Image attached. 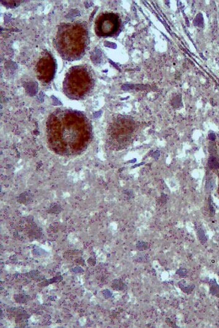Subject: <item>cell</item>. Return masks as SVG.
Listing matches in <instances>:
<instances>
[{"mask_svg":"<svg viewBox=\"0 0 219 328\" xmlns=\"http://www.w3.org/2000/svg\"><path fill=\"white\" fill-rule=\"evenodd\" d=\"M47 139L50 148L62 155L84 151L92 139L91 123L85 114L71 110H58L48 117Z\"/></svg>","mask_w":219,"mask_h":328,"instance_id":"1","label":"cell"},{"mask_svg":"<svg viewBox=\"0 0 219 328\" xmlns=\"http://www.w3.org/2000/svg\"><path fill=\"white\" fill-rule=\"evenodd\" d=\"M89 41L86 24L76 21L60 24L54 42L57 50L63 58L67 61H75L85 54Z\"/></svg>","mask_w":219,"mask_h":328,"instance_id":"2","label":"cell"},{"mask_svg":"<svg viewBox=\"0 0 219 328\" xmlns=\"http://www.w3.org/2000/svg\"><path fill=\"white\" fill-rule=\"evenodd\" d=\"M94 86V77L87 66H76L69 69L64 81V91L69 98L82 99Z\"/></svg>","mask_w":219,"mask_h":328,"instance_id":"3","label":"cell"},{"mask_svg":"<svg viewBox=\"0 0 219 328\" xmlns=\"http://www.w3.org/2000/svg\"><path fill=\"white\" fill-rule=\"evenodd\" d=\"M134 124L131 119L124 116L115 118L108 128L109 141L112 147L124 148L132 139Z\"/></svg>","mask_w":219,"mask_h":328,"instance_id":"4","label":"cell"},{"mask_svg":"<svg viewBox=\"0 0 219 328\" xmlns=\"http://www.w3.org/2000/svg\"><path fill=\"white\" fill-rule=\"evenodd\" d=\"M120 20L117 14L103 13L98 15L95 22V32L99 37L116 35L120 28Z\"/></svg>","mask_w":219,"mask_h":328,"instance_id":"5","label":"cell"},{"mask_svg":"<svg viewBox=\"0 0 219 328\" xmlns=\"http://www.w3.org/2000/svg\"><path fill=\"white\" fill-rule=\"evenodd\" d=\"M56 69V63L52 54L45 50L41 53L36 65V75L42 83H49L54 79Z\"/></svg>","mask_w":219,"mask_h":328,"instance_id":"6","label":"cell"},{"mask_svg":"<svg viewBox=\"0 0 219 328\" xmlns=\"http://www.w3.org/2000/svg\"><path fill=\"white\" fill-rule=\"evenodd\" d=\"M7 311L10 314L15 317L16 323H21L25 319H27L30 317L28 313L26 311L20 309L19 308H9Z\"/></svg>","mask_w":219,"mask_h":328,"instance_id":"7","label":"cell"},{"mask_svg":"<svg viewBox=\"0 0 219 328\" xmlns=\"http://www.w3.org/2000/svg\"><path fill=\"white\" fill-rule=\"evenodd\" d=\"M28 234L32 239H39V238H40L41 236L40 230L39 229L37 225L35 224H32L28 226Z\"/></svg>","mask_w":219,"mask_h":328,"instance_id":"8","label":"cell"},{"mask_svg":"<svg viewBox=\"0 0 219 328\" xmlns=\"http://www.w3.org/2000/svg\"><path fill=\"white\" fill-rule=\"evenodd\" d=\"M25 275L26 277L34 281H43L46 279L45 276H42V274H40V272L38 271L37 270H31V271L26 273Z\"/></svg>","mask_w":219,"mask_h":328,"instance_id":"9","label":"cell"},{"mask_svg":"<svg viewBox=\"0 0 219 328\" xmlns=\"http://www.w3.org/2000/svg\"><path fill=\"white\" fill-rule=\"evenodd\" d=\"M32 201V195L28 192H24L18 196V201L23 204H28Z\"/></svg>","mask_w":219,"mask_h":328,"instance_id":"10","label":"cell"},{"mask_svg":"<svg viewBox=\"0 0 219 328\" xmlns=\"http://www.w3.org/2000/svg\"><path fill=\"white\" fill-rule=\"evenodd\" d=\"M112 288L115 290L122 291L126 290V285L121 279H115L112 283Z\"/></svg>","mask_w":219,"mask_h":328,"instance_id":"11","label":"cell"},{"mask_svg":"<svg viewBox=\"0 0 219 328\" xmlns=\"http://www.w3.org/2000/svg\"><path fill=\"white\" fill-rule=\"evenodd\" d=\"M62 276H56V277H54L52 278H50V279H45L43 281H42L40 284H39V286L41 287H47L48 286L49 284H53V283H56V282H61V280H62Z\"/></svg>","mask_w":219,"mask_h":328,"instance_id":"12","label":"cell"},{"mask_svg":"<svg viewBox=\"0 0 219 328\" xmlns=\"http://www.w3.org/2000/svg\"><path fill=\"white\" fill-rule=\"evenodd\" d=\"M31 298L25 294H18L14 295V300L18 303H26L30 300Z\"/></svg>","mask_w":219,"mask_h":328,"instance_id":"13","label":"cell"},{"mask_svg":"<svg viewBox=\"0 0 219 328\" xmlns=\"http://www.w3.org/2000/svg\"><path fill=\"white\" fill-rule=\"evenodd\" d=\"M194 26L203 27L204 26V18L202 13H198L194 20Z\"/></svg>","mask_w":219,"mask_h":328,"instance_id":"14","label":"cell"},{"mask_svg":"<svg viewBox=\"0 0 219 328\" xmlns=\"http://www.w3.org/2000/svg\"><path fill=\"white\" fill-rule=\"evenodd\" d=\"M61 211V207L59 204H53L49 207L48 212L51 213V214H59Z\"/></svg>","mask_w":219,"mask_h":328,"instance_id":"15","label":"cell"},{"mask_svg":"<svg viewBox=\"0 0 219 328\" xmlns=\"http://www.w3.org/2000/svg\"><path fill=\"white\" fill-rule=\"evenodd\" d=\"M32 253H33L34 255L37 256V257H43V256L48 255V253H47L44 249H41L40 247L34 248V249L32 250Z\"/></svg>","mask_w":219,"mask_h":328,"instance_id":"16","label":"cell"},{"mask_svg":"<svg viewBox=\"0 0 219 328\" xmlns=\"http://www.w3.org/2000/svg\"><path fill=\"white\" fill-rule=\"evenodd\" d=\"M173 104L175 107H180L182 106V101H181V96H176L173 100Z\"/></svg>","mask_w":219,"mask_h":328,"instance_id":"17","label":"cell"},{"mask_svg":"<svg viewBox=\"0 0 219 328\" xmlns=\"http://www.w3.org/2000/svg\"><path fill=\"white\" fill-rule=\"evenodd\" d=\"M208 163H209L210 166L212 168H217L219 166L218 162L215 157H210L209 161H208Z\"/></svg>","mask_w":219,"mask_h":328,"instance_id":"18","label":"cell"},{"mask_svg":"<svg viewBox=\"0 0 219 328\" xmlns=\"http://www.w3.org/2000/svg\"><path fill=\"white\" fill-rule=\"evenodd\" d=\"M102 295L104 296V298H110L112 296V293L109 290H105L102 291Z\"/></svg>","mask_w":219,"mask_h":328,"instance_id":"19","label":"cell"},{"mask_svg":"<svg viewBox=\"0 0 219 328\" xmlns=\"http://www.w3.org/2000/svg\"><path fill=\"white\" fill-rule=\"evenodd\" d=\"M72 271L75 273V274H79V273H83V269L81 267H80V266H76V267L73 268L72 269Z\"/></svg>","mask_w":219,"mask_h":328,"instance_id":"20","label":"cell"},{"mask_svg":"<svg viewBox=\"0 0 219 328\" xmlns=\"http://www.w3.org/2000/svg\"><path fill=\"white\" fill-rule=\"evenodd\" d=\"M216 134H215L214 133H210L209 135H208V139H209L210 141H215L216 140Z\"/></svg>","mask_w":219,"mask_h":328,"instance_id":"21","label":"cell"},{"mask_svg":"<svg viewBox=\"0 0 219 328\" xmlns=\"http://www.w3.org/2000/svg\"><path fill=\"white\" fill-rule=\"evenodd\" d=\"M75 262H76V263H77V264H79V265H81V264H82V265H83V264H84L85 261H84V260H83V258L78 257L76 260H75Z\"/></svg>","mask_w":219,"mask_h":328,"instance_id":"22","label":"cell"},{"mask_svg":"<svg viewBox=\"0 0 219 328\" xmlns=\"http://www.w3.org/2000/svg\"><path fill=\"white\" fill-rule=\"evenodd\" d=\"M88 262H89L90 265H94L95 263H96V260L94 259V258H93V257H90L89 259L88 260Z\"/></svg>","mask_w":219,"mask_h":328,"instance_id":"23","label":"cell"},{"mask_svg":"<svg viewBox=\"0 0 219 328\" xmlns=\"http://www.w3.org/2000/svg\"><path fill=\"white\" fill-rule=\"evenodd\" d=\"M2 317V310L1 309V318Z\"/></svg>","mask_w":219,"mask_h":328,"instance_id":"24","label":"cell"}]
</instances>
